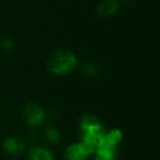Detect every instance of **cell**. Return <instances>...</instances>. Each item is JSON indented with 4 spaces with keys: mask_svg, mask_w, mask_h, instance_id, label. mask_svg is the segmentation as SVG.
Masks as SVG:
<instances>
[{
    "mask_svg": "<svg viewBox=\"0 0 160 160\" xmlns=\"http://www.w3.org/2000/svg\"><path fill=\"white\" fill-rule=\"evenodd\" d=\"M2 148L10 155L18 156L24 151L25 144L19 137H7L2 142Z\"/></svg>",
    "mask_w": 160,
    "mask_h": 160,
    "instance_id": "obj_5",
    "label": "cell"
},
{
    "mask_svg": "<svg viewBox=\"0 0 160 160\" xmlns=\"http://www.w3.org/2000/svg\"><path fill=\"white\" fill-rule=\"evenodd\" d=\"M1 46H2V48L5 51H10V49L13 48V42L11 40H9V38H6V40H3L1 42Z\"/></svg>",
    "mask_w": 160,
    "mask_h": 160,
    "instance_id": "obj_12",
    "label": "cell"
},
{
    "mask_svg": "<svg viewBox=\"0 0 160 160\" xmlns=\"http://www.w3.org/2000/svg\"><path fill=\"white\" fill-rule=\"evenodd\" d=\"M80 142L90 151L94 152L101 146L105 132L102 123L93 115H85L80 120Z\"/></svg>",
    "mask_w": 160,
    "mask_h": 160,
    "instance_id": "obj_1",
    "label": "cell"
},
{
    "mask_svg": "<svg viewBox=\"0 0 160 160\" xmlns=\"http://www.w3.org/2000/svg\"><path fill=\"white\" fill-rule=\"evenodd\" d=\"M118 8H120V5L118 0H103L98 6L97 13L102 18H111L118 13Z\"/></svg>",
    "mask_w": 160,
    "mask_h": 160,
    "instance_id": "obj_7",
    "label": "cell"
},
{
    "mask_svg": "<svg viewBox=\"0 0 160 160\" xmlns=\"http://www.w3.org/2000/svg\"><path fill=\"white\" fill-rule=\"evenodd\" d=\"M90 151L81 142H75L67 147L64 160H88Z\"/></svg>",
    "mask_w": 160,
    "mask_h": 160,
    "instance_id": "obj_4",
    "label": "cell"
},
{
    "mask_svg": "<svg viewBox=\"0 0 160 160\" xmlns=\"http://www.w3.org/2000/svg\"><path fill=\"white\" fill-rule=\"evenodd\" d=\"M78 65L77 56L68 49H57L48 56L46 66L53 75L65 77L72 72Z\"/></svg>",
    "mask_w": 160,
    "mask_h": 160,
    "instance_id": "obj_2",
    "label": "cell"
},
{
    "mask_svg": "<svg viewBox=\"0 0 160 160\" xmlns=\"http://www.w3.org/2000/svg\"><path fill=\"white\" fill-rule=\"evenodd\" d=\"M97 72H98V69H97V67L94 66V64L88 62V64H86L85 67H83V73H85L86 76L92 77V76L97 75Z\"/></svg>",
    "mask_w": 160,
    "mask_h": 160,
    "instance_id": "obj_11",
    "label": "cell"
},
{
    "mask_svg": "<svg viewBox=\"0 0 160 160\" xmlns=\"http://www.w3.org/2000/svg\"><path fill=\"white\" fill-rule=\"evenodd\" d=\"M29 160H54V153L45 146H32L28 151Z\"/></svg>",
    "mask_w": 160,
    "mask_h": 160,
    "instance_id": "obj_6",
    "label": "cell"
},
{
    "mask_svg": "<svg viewBox=\"0 0 160 160\" xmlns=\"http://www.w3.org/2000/svg\"><path fill=\"white\" fill-rule=\"evenodd\" d=\"M93 153V160H115L116 156H118V149L100 146Z\"/></svg>",
    "mask_w": 160,
    "mask_h": 160,
    "instance_id": "obj_9",
    "label": "cell"
},
{
    "mask_svg": "<svg viewBox=\"0 0 160 160\" xmlns=\"http://www.w3.org/2000/svg\"><path fill=\"white\" fill-rule=\"evenodd\" d=\"M22 116L28 125L38 126L44 123L45 111L35 103H27L22 108Z\"/></svg>",
    "mask_w": 160,
    "mask_h": 160,
    "instance_id": "obj_3",
    "label": "cell"
},
{
    "mask_svg": "<svg viewBox=\"0 0 160 160\" xmlns=\"http://www.w3.org/2000/svg\"><path fill=\"white\" fill-rule=\"evenodd\" d=\"M45 138H46L48 142H53V144H59L60 142V132L58 131L57 127H55L54 125H48V126L45 128Z\"/></svg>",
    "mask_w": 160,
    "mask_h": 160,
    "instance_id": "obj_10",
    "label": "cell"
},
{
    "mask_svg": "<svg viewBox=\"0 0 160 160\" xmlns=\"http://www.w3.org/2000/svg\"><path fill=\"white\" fill-rule=\"evenodd\" d=\"M122 140H123L122 132H121L120 129L114 128L104 134L102 142H101V146L108 147V148L118 149V145L122 142Z\"/></svg>",
    "mask_w": 160,
    "mask_h": 160,
    "instance_id": "obj_8",
    "label": "cell"
}]
</instances>
